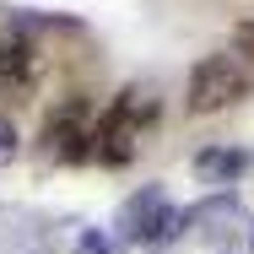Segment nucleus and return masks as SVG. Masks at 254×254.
Wrapping results in <instances>:
<instances>
[{
  "label": "nucleus",
  "instance_id": "nucleus-2",
  "mask_svg": "<svg viewBox=\"0 0 254 254\" xmlns=\"http://www.w3.org/2000/svg\"><path fill=\"white\" fill-rule=\"evenodd\" d=\"M244 98H254V65L244 54H205L190 70V114H222Z\"/></svg>",
  "mask_w": 254,
  "mask_h": 254
},
{
  "label": "nucleus",
  "instance_id": "nucleus-9",
  "mask_svg": "<svg viewBox=\"0 0 254 254\" xmlns=\"http://www.w3.org/2000/svg\"><path fill=\"white\" fill-rule=\"evenodd\" d=\"M16 152V135H11V119H0V162Z\"/></svg>",
  "mask_w": 254,
  "mask_h": 254
},
{
  "label": "nucleus",
  "instance_id": "nucleus-7",
  "mask_svg": "<svg viewBox=\"0 0 254 254\" xmlns=\"http://www.w3.org/2000/svg\"><path fill=\"white\" fill-rule=\"evenodd\" d=\"M184 222H190V211H179V205H162L157 211V222H152V233L141 238L146 249H162V244H173L179 233H184Z\"/></svg>",
  "mask_w": 254,
  "mask_h": 254
},
{
  "label": "nucleus",
  "instance_id": "nucleus-8",
  "mask_svg": "<svg viewBox=\"0 0 254 254\" xmlns=\"http://www.w3.org/2000/svg\"><path fill=\"white\" fill-rule=\"evenodd\" d=\"M233 44H238V54H244V60L254 54V16H249V22H238V27H233Z\"/></svg>",
  "mask_w": 254,
  "mask_h": 254
},
{
  "label": "nucleus",
  "instance_id": "nucleus-4",
  "mask_svg": "<svg viewBox=\"0 0 254 254\" xmlns=\"http://www.w3.org/2000/svg\"><path fill=\"white\" fill-rule=\"evenodd\" d=\"M0 87L16 92V98L38 87V44H33L22 27L0 38Z\"/></svg>",
  "mask_w": 254,
  "mask_h": 254
},
{
  "label": "nucleus",
  "instance_id": "nucleus-5",
  "mask_svg": "<svg viewBox=\"0 0 254 254\" xmlns=\"http://www.w3.org/2000/svg\"><path fill=\"white\" fill-rule=\"evenodd\" d=\"M244 173H249V152H238V146H205V152H195V179H205V184H233Z\"/></svg>",
  "mask_w": 254,
  "mask_h": 254
},
{
  "label": "nucleus",
  "instance_id": "nucleus-10",
  "mask_svg": "<svg viewBox=\"0 0 254 254\" xmlns=\"http://www.w3.org/2000/svg\"><path fill=\"white\" fill-rule=\"evenodd\" d=\"M81 249H87V254H103V238H92V233H87V238H81Z\"/></svg>",
  "mask_w": 254,
  "mask_h": 254
},
{
  "label": "nucleus",
  "instance_id": "nucleus-3",
  "mask_svg": "<svg viewBox=\"0 0 254 254\" xmlns=\"http://www.w3.org/2000/svg\"><path fill=\"white\" fill-rule=\"evenodd\" d=\"M92 130H98V108L92 98H81V92H70V98H60L44 114V152L54 162H92Z\"/></svg>",
  "mask_w": 254,
  "mask_h": 254
},
{
  "label": "nucleus",
  "instance_id": "nucleus-6",
  "mask_svg": "<svg viewBox=\"0 0 254 254\" xmlns=\"http://www.w3.org/2000/svg\"><path fill=\"white\" fill-rule=\"evenodd\" d=\"M162 190H141V195H130V200H125V211H119V227H125V238H135V244H141V238H146V233H152V222H157V211H162Z\"/></svg>",
  "mask_w": 254,
  "mask_h": 254
},
{
  "label": "nucleus",
  "instance_id": "nucleus-1",
  "mask_svg": "<svg viewBox=\"0 0 254 254\" xmlns=\"http://www.w3.org/2000/svg\"><path fill=\"white\" fill-rule=\"evenodd\" d=\"M152 119H157V98L152 92H125V98H114V108L103 114L98 130H92V162H103V168L135 162L141 135L152 130Z\"/></svg>",
  "mask_w": 254,
  "mask_h": 254
}]
</instances>
